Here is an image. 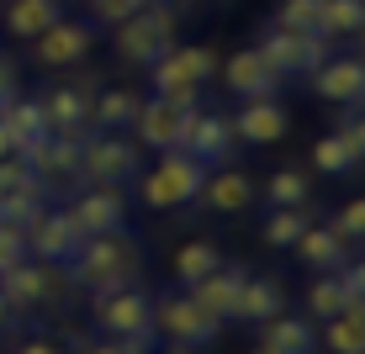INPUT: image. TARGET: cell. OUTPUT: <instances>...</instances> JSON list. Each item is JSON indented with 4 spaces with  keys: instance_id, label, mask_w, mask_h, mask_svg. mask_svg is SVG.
Wrapping results in <instances>:
<instances>
[{
    "instance_id": "2",
    "label": "cell",
    "mask_w": 365,
    "mask_h": 354,
    "mask_svg": "<svg viewBox=\"0 0 365 354\" xmlns=\"http://www.w3.org/2000/svg\"><path fill=\"white\" fill-rule=\"evenodd\" d=\"M111 48H117L122 64L148 69L159 53H170V48H175V11L165 6V0H148L143 11H133L128 21L111 27Z\"/></svg>"
},
{
    "instance_id": "25",
    "label": "cell",
    "mask_w": 365,
    "mask_h": 354,
    "mask_svg": "<svg viewBox=\"0 0 365 354\" xmlns=\"http://www.w3.org/2000/svg\"><path fill=\"white\" fill-rule=\"evenodd\" d=\"M259 344H265L270 354H312L318 349V333H312V323L307 318H270V323H259Z\"/></svg>"
},
{
    "instance_id": "38",
    "label": "cell",
    "mask_w": 365,
    "mask_h": 354,
    "mask_svg": "<svg viewBox=\"0 0 365 354\" xmlns=\"http://www.w3.org/2000/svg\"><path fill=\"white\" fill-rule=\"evenodd\" d=\"M37 212H43V196H0V222L6 227H27L37 222Z\"/></svg>"
},
{
    "instance_id": "45",
    "label": "cell",
    "mask_w": 365,
    "mask_h": 354,
    "mask_svg": "<svg viewBox=\"0 0 365 354\" xmlns=\"http://www.w3.org/2000/svg\"><path fill=\"white\" fill-rule=\"evenodd\" d=\"M16 354H64V349H58V344H48V338H32V344H21Z\"/></svg>"
},
{
    "instance_id": "46",
    "label": "cell",
    "mask_w": 365,
    "mask_h": 354,
    "mask_svg": "<svg viewBox=\"0 0 365 354\" xmlns=\"http://www.w3.org/2000/svg\"><path fill=\"white\" fill-rule=\"evenodd\" d=\"M11 328H16V312H11V307H6V296H0V338H6Z\"/></svg>"
},
{
    "instance_id": "24",
    "label": "cell",
    "mask_w": 365,
    "mask_h": 354,
    "mask_svg": "<svg viewBox=\"0 0 365 354\" xmlns=\"http://www.w3.org/2000/svg\"><path fill=\"white\" fill-rule=\"evenodd\" d=\"M58 16H64V0H6L0 27H6L11 37H21V43H32V37L48 32Z\"/></svg>"
},
{
    "instance_id": "42",
    "label": "cell",
    "mask_w": 365,
    "mask_h": 354,
    "mask_svg": "<svg viewBox=\"0 0 365 354\" xmlns=\"http://www.w3.org/2000/svg\"><path fill=\"white\" fill-rule=\"evenodd\" d=\"M339 143H344L349 154H355V164L365 159V122L355 117V111H349V117H344V127H339Z\"/></svg>"
},
{
    "instance_id": "43",
    "label": "cell",
    "mask_w": 365,
    "mask_h": 354,
    "mask_svg": "<svg viewBox=\"0 0 365 354\" xmlns=\"http://www.w3.org/2000/svg\"><path fill=\"white\" fill-rule=\"evenodd\" d=\"M159 100H170V106H180V111H196L201 106V85H170V90H154Z\"/></svg>"
},
{
    "instance_id": "17",
    "label": "cell",
    "mask_w": 365,
    "mask_h": 354,
    "mask_svg": "<svg viewBox=\"0 0 365 354\" xmlns=\"http://www.w3.org/2000/svg\"><path fill=\"white\" fill-rule=\"evenodd\" d=\"M217 74H222V85L238 95V100H255V95H275L281 90V74H275L270 64H265V53L259 48H238V53H228L217 64Z\"/></svg>"
},
{
    "instance_id": "12",
    "label": "cell",
    "mask_w": 365,
    "mask_h": 354,
    "mask_svg": "<svg viewBox=\"0 0 365 354\" xmlns=\"http://www.w3.org/2000/svg\"><path fill=\"white\" fill-rule=\"evenodd\" d=\"M91 43H96L91 21H64V16H58L48 32L32 37V64H43V69H74L85 53H91Z\"/></svg>"
},
{
    "instance_id": "36",
    "label": "cell",
    "mask_w": 365,
    "mask_h": 354,
    "mask_svg": "<svg viewBox=\"0 0 365 354\" xmlns=\"http://www.w3.org/2000/svg\"><path fill=\"white\" fill-rule=\"evenodd\" d=\"M312 170H318V175H349V170H355V154L339 143V132H329V137L312 143Z\"/></svg>"
},
{
    "instance_id": "11",
    "label": "cell",
    "mask_w": 365,
    "mask_h": 354,
    "mask_svg": "<svg viewBox=\"0 0 365 354\" xmlns=\"http://www.w3.org/2000/svg\"><path fill=\"white\" fill-rule=\"evenodd\" d=\"M148 312H154V296L138 286H122V291H106L96 296V323L106 338H133V333H154L148 328Z\"/></svg>"
},
{
    "instance_id": "20",
    "label": "cell",
    "mask_w": 365,
    "mask_h": 354,
    "mask_svg": "<svg viewBox=\"0 0 365 354\" xmlns=\"http://www.w3.org/2000/svg\"><path fill=\"white\" fill-rule=\"evenodd\" d=\"M292 249H297V259L307 264L312 275H334L339 264L349 259V249H355V244H344V238H339L329 222H307V227H302V238H297Z\"/></svg>"
},
{
    "instance_id": "8",
    "label": "cell",
    "mask_w": 365,
    "mask_h": 354,
    "mask_svg": "<svg viewBox=\"0 0 365 354\" xmlns=\"http://www.w3.org/2000/svg\"><path fill=\"white\" fill-rule=\"evenodd\" d=\"M69 222L80 227V238H101L128 227V201H122V185H85L80 196L69 201Z\"/></svg>"
},
{
    "instance_id": "22",
    "label": "cell",
    "mask_w": 365,
    "mask_h": 354,
    "mask_svg": "<svg viewBox=\"0 0 365 354\" xmlns=\"http://www.w3.org/2000/svg\"><path fill=\"white\" fill-rule=\"evenodd\" d=\"M244 275H249L244 264H217L212 275H201V281L185 286V291H191L196 307H207L217 323H228V318H233V301H238V286H244Z\"/></svg>"
},
{
    "instance_id": "7",
    "label": "cell",
    "mask_w": 365,
    "mask_h": 354,
    "mask_svg": "<svg viewBox=\"0 0 365 354\" xmlns=\"http://www.w3.org/2000/svg\"><path fill=\"white\" fill-rule=\"evenodd\" d=\"M217 48L212 43H175L170 53H159L154 64H148V80H154V90H170V85H207L212 74H217Z\"/></svg>"
},
{
    "instance_id": "39",
    "label": "cell",
    "mask_w": 365,
    "mask_h": 354,
    "mask_svg": "<svg viewBox=\"0 0 365 354\" xmlns=\"http://www.w3.org/2000/svg\"><path fill=\"white\" fill-rule=\"evenodd\" d=\"M148 0H91V27H117L133 11H143Z\"/></svg>"
},
{
    "instance_id": "35",
    "label": "cell",
    "mask_w": 365,
    "mask_h": 354,
    "mask_svg": "<svg viewBox=\"0 0 365 354\" xmlns=\"http://www.w3.org/2000/svg\"><path fill=\"white\" fill-rule=\"evenodd\" d=\"M275 27H286V32H312V37H323V0H281V11H275Z\"/></svg>"
},
{
    "instance_id": "33",
    "label": "cell",
    "mask_w": 365,
    "mask_h": 354,
    "mask_svg": "<svg viewBox=\"0 0 365 354\" xmlns=\"http://www.w3.org/2000/svg\"><path fill=\"white\" fill-rule=\"evenodd\" d=\"M48 185L37 180V170L27 159H16V154H6L0 159V196H43Z\"/></svg>"
},
{
    "instance_id": "31",
    "label": "cell",
    "mask_w": 365,
    "mask_h": 354,
    "mask_svg": "<svg viewBox=\"0 0 365 354\" xmlns=\"http://www.w3.org/2000/svg\"><path fill=\"white\" fill-rule=\"evenodd\" d=\"M265 207H312V180L302 170H275L265 180Z\"/></svg>"
},
{
    "instance_id": "32",
    "label": "cell",
    "mask_w": 365,
    "mask_h": 354,
    "mask_svg": "<svg viewBox=\"0 0 365 354\" xmlns=\"http://www.w3.org/2000/svg\"><path fill=\"white\" fill-rule=\"evenodd\" d=\"M307 222H312V207H270V217H265V244H270V249H292Z\"/></svg>"
},
{
    "instance_id": "5",
    "label": "cell",
    "mask_w": 365,
    "mask_h": 354,
    "mask_svg": "<svg viewBox=\"0 0 365 354\" xmlns=\"http://www.w3.org/2000/svg\"><path fill=\"white\" fill-rule=\"evenodd\" d=\"M255 48L265 53V64L281 74V80H297V74L307 80V74L329 58L334 43H329V37H312V32H286V27H275V21H270V27L259 32Z\"/></svg>"
},
{
    "instance_id": "9",
    "label": "cell",
    "mask_w": 365,
    "mask_h": 354,
    "mask_svg": "<svg viewBox=\"0 0 365 354\" xmlns=\"http://www.w3.org/2000/svg\"><path fill=\"white\" fill-rule=\"evenodd\" d=\"M0 296H6L11 312H37V307H48V301L58 296V281H53V270H48L43 259L21 254L16 264L0 270Z\"/></svg>"
},
{
    "instance_id": "30",
    "label": "cell",
    "mask_w": 365,
    "mask_h": 354,
    "mask_svg": "<svg viewBox=\"0 0 365 354\" xmlns=\"http://www.w3.org/2000/svg\"><path fill=\"white\" fill-rule=\"evenodd\" d=\"M323 37H360L365 32V0H323Z\"/></svg>"
},
{
    "instance_id": "3",
    "label": "cell",
    "mask_w": 365,
    "mask_h": 354,
    "mask_svg": "<svg viewBox=\"0 0 365 354\" xmlns=\"http://www.w3.org/2000/svg\"><path fill=\"white\" fill-rule=\"evenodd\" d=\"M148 328H154L170 349H212V338L222 333V323L212 318L207 307H196L191 291H165V296H154Z\"/></svg>"
},
{
    "instance_id": "14",
    "label": "cell",
    "mask_w": 365,
    "mask_h": 354,
    "mask_svg": "<svg viewBox=\"0 0 365 354\" xmlns=\"http://www.w3.org/2000/svg\"><path fill=\"white\" fill-rule=\"evenodd\" d=\"M228 127H233L238 143H281V137L292 132V111L275 95H255L228 117Z\"/></svg>"
},
{
    "instance_id": "34",
    "label": "cell",
    "mask_w": 365,
    "mask_h": 354,
    "mask_svg": "<svg viewBox=\"0 0 365 354\" xmlns=\"http://www.w3.org/2000/svg\"><path fill=\"white\" fill-rule=\"evenodd\" d=\"M307 312L312 323H329L344 312V286H339V275H318V281L307 286Z\"/></svg>"
},
{
    "instance_id": "21",
    "label": "cell",
    "mask_w": 365,
    "mask_h": 354,
    "mask_svg": "<svg viewBox=\"0 0 365 354\" xmlns=\"http://www.w3.org/2000/svg\"><path fill=\"white\" fill-rule=\"evenodd\" d=\"M286 312V286L275 275H244L238 286V301H233V318L238 323H270Z\"/></svg>"
},
{
    "instance_id": "27",
    "label": "cell",
    "mask_w": 365,
    "mask_h": 354,
    "mask_svg": "<svg viewBox=\"0 0 365 354\" xmlns=\"http://www.w3.org/2000/svg\"><path fill=\"white\" fill-rule=\"evenodd\" d=\"M0 122L11 127L16 148L32 143V137H48V132H53V127H48V117H43V100H21V95H11L6 106H0Z\"/></svg>"
},
{
    "instance_id": "19",
    "label": "cell",
    "mask_w": 365,
    "mask_h": 354,
    "mask_svg": "<svg viewBox=\"0 0 365 354\" xmlns=\"http://www.w3.org/2000/svg\"><path fill=\"white\" fill-rule=\"evenodd\" d=\"M196 201L207 212H244L249 201H255V180H249L244 170H233V164H217V170H207Z\"/></svg>"
},
{
    "instance_id": "29",
    "label": "cell",
    "mask_w": 365,
    "mask_h": 354,
    "mask_svg": "<svg viewBox=\"0 0 365 354\" xmlns=\"http://www.w3.org/2000/svg\"><path fill=\"white\" fill-rule=\"evenodd\" d=\"M217 264H222L217 244H212V238H191V244H180V254H175V281H180V286H196L201 275H212Z\"/></svg>"
},
{
    "instance_id": "1",
    "label": "cell",
    "mask_w": 365,
    "mask_h": 354,
    "mask_svg": "<svg viewBox=\"0 0 365 354\" xmlns=\"http://www.w3.org/2000/svg\"><path fill=\"white\" fill-rule=\"evenodd\" d=\"M64 270H69V286L91 291V296H106V291L138 286V275H143V244H138V233H128V227L85 238L80 254H74Z\"/></svg>"
},
{
    "instance_id": "47",
    "label": "cell",
    "mask_w": 365,
    "mask_h": 354,
    "mask_svg": "<svg viewBox=\"0 0 365 354\" xmlns=\"http://www.w3.org/2000/svg\"><path fill=\"white\" fill-rule=\"evenodd\" d=\"M6 154H16V137H11V127L0 122V159H6Z\"/></svg>"
},
{
    "instance_id": "48",
    "label": "cell",
    "mask_w": 365,
    "mask_h": 354,
    "mask_svg": "<svg viewBox=\"0 0 365 354\" xmlns=\"http://www.w3.org/2000/svg\"><path fill=\"white\" fill-rule=\"evenodd\" d=\"M154 354H191V349H154Z\"/></svg>"
},
{
    "instance_id": "18",
    "label": "cell",
    "mask_w": 365,
    "mask_h": 354,
    "mask_svg": "<svg viewBox=\"0 0 365 354\" xmlns=\"http://www.w3.org/2000/svg\"><path fill=\"white\" fill-rule=\"evenodd\" d=\"M185 127H191V111L170 106V100H159V95L143 100V106H138V122H133L138 143L154 148V154H170V148H180V143H185Z\"/></svg>"
},
{
    "instance_id": "13",
    "label": "cell",
    "mask_w": 365,
    "mask_h": 354,
    "mask_svg": "<svg viewBox=\"0 0 365 354\" xmlns=\"http://www.w3.org/2000/svg\"><path fill=\"white\" fill-rule=\"evenodd\" d=\"M233 127H228V117L222 111H207V106H196L191 111V127H185V143H180V154H191L201 159L207 170H217V164H228L233 159Z\"/></svg>"
},
{
    "instance_id": "41",
    "label": "cell",
    "mask_w": 365,
    "mask_h": 354,
    "mask_svg": "<svg viewBox=\"0 0 365 354\" xmlns=\"http://www.w3.org/2000/svg\"><path fill=\"white\" fill-rule=\"evenodd\" d=\"M21 254H27V233H21V227H6V222H0V270H6V264H16Z\"/></svg>"
},
{
    "instance_id": "37",
    "label": "cell",
    "mask_w": 365,
    "mask_h": 354,
    "mask_svg": "<svg viewBox=\"0 0 365 354\" xmlns=\"http://www.w3.org/2000/svg\"><path fill=\"white\" fill-rule=\"evenodd\" d=\"M85 354H154L159 333H133V338H96V344H80Z\"/></svg>"
},
{
    "instance_id": "28",
    "label": "cell",
    "mask_w": 365,
    "mask_h": 354,
    "mask_svg": "<svg viewBox=\"0 0 365 354\" xmlns=\"http://www.w3.org/2000/svg\"><path fill=\"white\" fill-rule=\"evenodd\" d=\"M323 349L329 354H365V312H339L323 323Z\"/></svg>"
},
{
    "instance_id": "26",
    "label": "cell",
    "mask_w": 365,
    "mask_h": 354,
    "mask_svg": "<svg viewBox=\"0 0 365 354\" xmlns=\"http://www.w3.org/2000/svg\"><path fill=\"white\" fill-rule=\"evenodd\" d=\"M138 106H143V95H138V90L111 85V90H101L91 100V122L101 132H122V127H133V122H138Z\"/></svg>"
},
{
    "instance_id": "23",
    "label": "cell",
    "mask_w": 365,
    "mask_h": 354,
    "mask_svg": "<svg viewBox=\"0 0 365 354\" xmlns=\"http://www.w3.org/2000/svg\"><path fill=\"white\" fill-rule=\"evenodd\" d=\"M43 117L53 132H74L85 137V127H91V85H58V90L43 95Z\"/></svg>"
},
{
    "instance_id": "44",
    "label": "cell",
    "mask_w": 365,
    "mask_h": 354,
    "mask_svg": "<svg viewBox=\"0 0 365 354\" xmlns=\"http://www.w3.org/2000/svg\"><path fill=\"white\" fill-rule=\"evenodd\" d=\"M11 95H16V64H11V58L0 53V106H6Z\"/></svg>"
},
{
    "instance_id": "6",
    "label": "cell",
    "mask_w": 365,
    "mask_h": 354,
    "mask_svg": "<svg viewBox=\"0 0 365 354\" xmlns=\"http://www.w3.org/2000/svg\"><path fill=\"white\" fill-rule=\"evenodd\" d=\"M138 175V143L122 132L80 137V180L85 185H128Z\"/></svg>"
},
{
    "instance_id": "49",
    "label": "cell",
    "mask_w": 365,
    "mask_h": 354,
    "mask_svg": "<svg viewBox=\"0 0 365 354\" xmlns=\"http://www.w3.org/2000/svg\"><path fill=\"white\" fill-rule=\"evenodd\" d=\"M249 354H270V349H265V344H259V349H249Z\"/></svg>"
},
{
    "instance_id": "10",
    "label": "cell",
    "mask_w": 365,
    "mask_h": 354,
    "mask_svg": "<svg viewBox=\"0 0 365 354\" xmlns=\"http://www.w3.org/2000/svg\"><path fill=\"white\" fill-rule=\"evenodd\" d=\"M16 159H27L37 170L43 185H64V180H80V137L74 132H48V137H32V143L16 148Z\"/></svg>"
},
{
    "instance_id": "15",
    "label": "cell",
    "mask_w": 365,
    "mask_h": 354,
    "mask_svg": "<svg viewBox=\"0 0 365 354\" xmlns=\"http://www.w3.org/2000/svg\"><path fill=\"white\" fill-rule=\"evenodd\" d=\"M307 85H312V95L329 100V106H360V90H365V64H360V53H344V58L329 53L318 69L307 74Z\"/></svg>"
},
{
    "instance_id": "16",
    "label": "cell",
    "mask_w": 365,
    "mask_h": 354,
    "mask_svg": "<svg viewBox=\"0 0 365 354\" xmlns=\"http://www.w3.org/2000/svg\"><path fill=\"white\" fill-rule=\"evenodd\" d=\"M80 227L69 222V212H37V222L27 227V254H37L43 264H69L74 254H80Z\"/></svg>"
},
{
    "instance_id": "4",
    "label": "cell",
    "mask_w": 365,
    "mask_h": 354,
    "mask_svg": "<svg viewBox=\"0 0 365 354\" xmlns=\"http://www.w3.org/2000/svg\"><path fill=\"white\" fill-rule=\"evenodd\" d=\"M201 180H207V164L180 154V148H170V154H159V164L143 175V201L154 212H175V207H191Z\"/></svg>"
},
{
    "instance_id": "40",
    "label": "cell",
    "mask_w": 365,
    "mask_h": 354,
    "mask_svg": "<svg viewBox=\"0 0 365 354\" xmlns=\"http://www.w3.org/2000/svg\"><path fill=\"white\" fill-rule=\"evenodd\" d=\"M329 227L344 238V244H360V238H365V201H344V212H339Z\"/></svg>"
}]
</instances>
